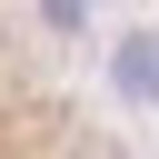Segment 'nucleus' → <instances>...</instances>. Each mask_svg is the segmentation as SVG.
I'll list each match as a JSON object with an SVG mask.
<instances>
[{"label": "nucleus", "instance_id": "1", "mask_svg": "<svg viewBox=\"0 0 159 159\" xmlns=\"http://www.w3.org/2000/svg\"><path fill=\"white\" fill-rule=\"evenodd\" d=\"M0 159H129V139L20 20H0Z\"/></svg>", "mask_w": 159, "mask_h": 159}]
</instances>
